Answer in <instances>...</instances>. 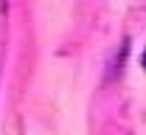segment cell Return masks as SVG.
Here are the masks:
<instances>
[{
  "label": "cell",
  "instance_id": "6da1fadb",
  "mask_svg": "<svg viewBox=\"0 0 146 135\" xmlns=\"http://www.w3.org/2000/svg\"><path fill=\"white\" fill-rule=\"evenodd\" d=\"M143 68H146V51H143Z\"/></svg>",
  "mask_w": 146,
  "mask_h": 135
}]
</instances>
